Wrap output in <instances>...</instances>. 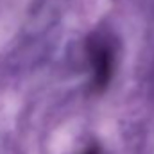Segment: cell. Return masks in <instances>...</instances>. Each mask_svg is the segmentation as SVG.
<instances>
[{
    "instance_id": "2",
    "label": "cell",
    "mask_w": 154,
    "mask_h": 154,
    "mask_svg": "<svg viewBox=\"0 0 154 154\" xmlns=\"http://www.w3.org/2000/svg\"><path fill=\"white\" fill-rule=\"evenodd\" d=\"M82 154H99V147H91V149H88L86 152H82Z\"/></svg>"
},
{
    "instance_id": "1",
    "label": "cell",
    "mask_w": 154,
    "mask_h": 154,
    "mask_svg": "<svg viewBox=\"0 0 154 154\" xmlns=\"http://www.w3.org/2000/svg\"><path fill=\"white\" fill-rule=\"evenodd\" d=\"M86 54L91 68V91L102 93L115 75L116 48L113 39L102 32H93L86 39Z\"/></svg>"
}]
</instances>
